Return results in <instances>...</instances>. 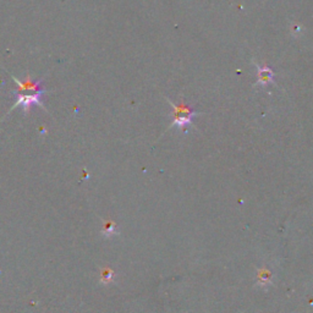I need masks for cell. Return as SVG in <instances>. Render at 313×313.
Instances as JSON below:
<instances>
[{
	"instance_id": "obj_1",
	"label": "cell",
	"mask_w": 313,
	"mask_h": 313,
	"mask_svg": "<svg viewBox=\"0 0 313 313\" xmlns=\"http://www.w3.org/2000/svg\"><path fill=\"white\" fill-rule=\"evenodd\" d=\"M170 105L173 106L175 113V118H174V123L171 124V126H179V127H183L184 125H188L192 121V118L196 115L191 109H188V106L185 105H175L174 103H170Z\"/></svg>"
},
{
	"instance_id": "obj_2",
	"label": "cell",
	"mask_w": 313,
	"mask_h": 313,
	"mask_svg": "<svg viewBox=\"0 0 313 313\" xmlns=\"http://www.w3.org/2000/svg\"><path fill=\"white\" fill-rule=\"evenodd\" d=\"M43 92L44 91L32 92V93L30 94L18 93V101H16L14 108H16V106H22L23 110L27 111L28 108H31L32 105H41V104H42Z\"/></svg>"
},
{
	"instance_id": "obj_3",
	"label": "cell",
	"mask_w": 313,
	"mask_h": 313,
	"mask_svg": "<svg viewBox=\"0 0 313 313\" xmlns=\"http://www.w3.org/2000/svg\"><path fill=\"white\" fill-rule=\"evenodd\" d=\"M258 67V84L261 86H267V84L273 82V71L269 67Z\"/></svg>"
}]
</instances>
